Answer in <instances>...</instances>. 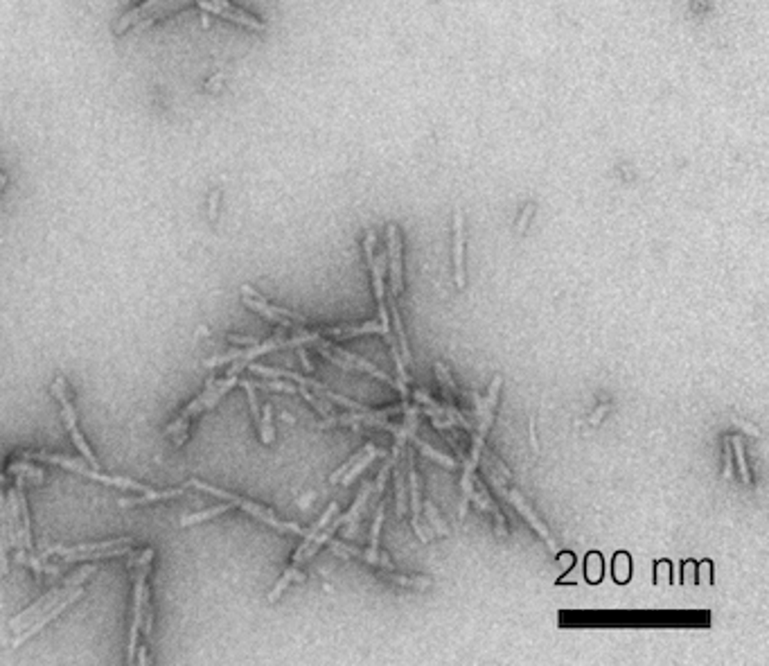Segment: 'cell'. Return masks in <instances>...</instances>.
<instances>
[{
    "mask_svg": "<svg viewBox=\"0 0 769 666\" xmlns=\"http://www.w3.org/2000/svg\"><path fill=\"white\" fill-rule=\"evenodd\" d=\"M188 486H194V488H198V490H206V492L215 494V497H219V500H223V502H231L233 506L244 508V511L251 513L255 520H260V522L268 524V527H273V529H278V531H291V533L305 535V529H301L298 524H293V522H282V520H278V517L273 515V511H268V508H264V506H260V504H255V502H251V500L239 497V494L226 492V490L215 488V486H208V484H203V481H198V479H190Z\"/></svg>",
    "mask_w": 769,
    "mask_h": 666,
    "instance_id": "obj_4",
    "label": "cell"
},
{
    "mask_svg": "<svg viewBox=\"0 0 769 666\" xmlns=\"http://www.w3.org/2000/svg\"><path fill=\"white\" fill-rule=\"evenodd\" d=\"M217 202H219V190L210 194V219L217 217Z\"/></svg>",
    "mask_w": 769,
    "mask_h": 666,
    "instance_id": "obj_45",
    "label": "cell"
},
{
    "mask_svg": "<svg viewBox=\"0 0 769 666\" xmlns=\"http://www.w3.org/2000/svg\"><path fill=\"white\" fill-rule=\"evenodd\" d=\"M472 502H476V506L481 508V511H490L494 522H496V535L498 537H506L508 535V529H506V517L503 513L498 511V506L492 502V497L488 494L486 486L481 484V481H474V494H472Z\"/></svg>",
    "mask_w": 769,
    "mask_h": 666,
    "instance_id": "obj_15",
    "label": "cell"
},
{
    "mask_svg": "<svg viewBox=\"0 0 769 666\" xmlns=\"http://www.w3.org/2000/svg\"><path fill=\"white\" fill-rule=\"evenodd\" d=\"M695 567H697V565H695ZM710 567H713V565H710V560L700 562V567H697V570H700V576L695 578V583H700V585H704V587L710 585Z\"/></svg>",
    "mask_w": 769,
    "mask_h": 666,
    "instance_id": "obj_39",
    "label": "cell"
},
{
    "mask_svg": "<svg viewBox=\"0 0 769 666\" xmlns=\"http://www.w3.org/2000/svg\"><path fill=\"white\" fill-rule=\"evenodd\" d=\"M134 554L131 545H120V547H111V549H97V551H79V554H68L61 556L64 562H89V560H104V558H118V556H126Z\"/></svg>",
    "mask_w": 769,
    "mask_h": 666,
    "instance_id": "obj_20",
    "label": "cell"
},
{
    "mask_svg": "<svg viewBox=\"0 0 769 666\" xmlns=\"http://www.w3.org/2000/svg\"><path fill=\"white\" fill-rule=\"evenodd\" d=\"M632 570V560H630V556L628 554H625V551H618V554L614 556V578H616V583H628V580H630V572Z\"/></svg>",
    "mask_w": 769,
    "mask_h": 666,
    "instance_id": "obj_29",
    "label": "cell"
},
{
    "mask_svg": "<svg viewBox=\"0 0 769 666\" xmlns=\"http://www.w3.org/2000/svg\"><path fill=\"white\" fill-rule=\"evenodd\" d=\"M334 513H338V504H330V508H327V511L323 513V517L314 524V527H311L309 531H305V542L301 545V549H298L296 551V556H293V560H291V565H301V562H305V554H307V549H309V545L311 542H314V537L321 533V529L323 527H327V524H330V520H332V515Z\"/></svg>",
    "mask_w": 769,
    "mask_h": 666,
    "instance_id": "obj_21",
    "label": "cell"
},
{
    "mask_svg": "<svg viewBox=\"0 0 769 666\" xmlns=\"http://www.w3.org/2000/svg\"><path fill=\"white\" fill-rule=\"evenodd\" d=\"M683 570H686V572H683V585H693L695 583V562L688 560L686 565H683Z\"/></svg>",
    "mask_w": 769,
    "mask_h": 666,
    "instance_id": "obj_43",
    "label": "cell"
},
{
    "mask_svg": "<svg viewBox=\"0 0 769 666\" xmlns=\"http://www.w3.org/2000/svg\"><path fill=\"white\" fill-rule=\"evenodd\" d=\"M179 494H183V488H172V490H147L142 492V497H136V500H120V506H140V504H151V502H163V500H172V497H179Z\"/></svg>",
    "mask_w": 769,
    "mask_h": 666,
    "instance_id": "obj_23",
    "label": "cell"
},
{
    "mask_svg": "<svg viewBox=\"0 0 769 666\" xmlns=\"http://www.w3.org/2000/svg\"><path fill=\"white\" fill-rule=\"evenodd\" d=\"M231 508H233V504H231V502H223V504H219V506L206 508V511L196 513V515H188V517H183V520H181V527H192V524H198V522L212 520V517H217V515H221V513H226V511H231Z\"/></svg>",
    "mask_w": 769,
    "mask_h": 666,
    "instance_id": "obj_28",
    "label": "cell"
},
{
    "mask_svg": "<svg viewBox=\"0 0 769 666\" xmlns=\"http://www.w3.org/2000/svg\"><path fill=\"white\" fill-rule=\"evenodd\" d=\"M370 447H373V443H368V445H366V447H363L361 452H357V454H354V457H352V459H350L348 463H343V465H341L338 470H336V472H334V474L330 477V484H336V481H341V477H343V474H346V472L350 470V465H352V463H357V461H359V459H361V457L366 454V452H368Z\"/></svg>",
    "mask_w": 769,
    "mask_h": 666,
    "instance_id": "obj_36",
    "label": "cell"
},
{
    "mask_svg": "<svg viewBox=\"0 0 769 666\" xmlns=\"http://www.w3.org/2000/svg\"><path fill=\"white\" fill-rule=\"evenodd\" d=\"M262 389H273V391H284V393H298V387L287 384V382H268V384H262Z\"/></svg>",
    "mask_w": 769,
    "mask_h": 666,
    "instance_id": "obj_41",
    "label": "cell"
},
{
    "mask_svg": "<svg viewBox=\"0 0 769 666\" xmlns=\"http://www.w3.org/2000/svg\"><path fill=\"white\" fill-rule=\"evenodd\" d=\"M323 342H325V339H323ZM325 346L330 348V350L334 352V355H338L341 359H346V362L354 368V371H357V368H359V371H366V373L375 375V377H379V379H383V382H388V384H395V387H397V382H395L391 375H383L375 364H370V362H366V359L357 357V355H354V352H348V350H343V348H338V346H336V344H332V342H325Z\"/></svg>",
    "mask_w": 769,
    "mask_h": 666,
    "instance_id": "obj_17",
    "label": "cell"
},
{
    "mask_svg": "<svg viewBox=\"0 0 769 666\" xmlns=\"http://www.w3.org/2000/svg\"><path fill=\"white\" fill-rule=\"evenodd\" d=\"M241 301H244L246 307L260 312L262 317H266L268 321H273L278 325H282V328H301V325H307V319L296 314V312L291 309H284V307H276L271 305L266 299H262V296L255 292L251 285H244L241 287Z\"/></svg>",
    "mask_w": 769,
    "mask_h": 666,
    "instance_id": "obj_6",
    "label": "cell"
},
{
    "mask_svg": "<svg viewBox=\"0 0 769 666\" xmlns=\"http://www.w3.org/2000/svg\"><path fill=\"white\" fill-rule=\"evenodd\" d=\"M501 375H494L492 384H490V393L486 400H481L478 395H474L476 402H478V427L472 429V452H469V457L465 459V470H463V504H461V517L465 515L467 511V502L472 500L474 494V470L478 467L481 463V454L483 449H486V436L490 432V424L494 420V407H496V400H498V389H501Z\"/></svg>",
    "mask_w": 769,
    "mask_h": 666,
    "instance_id": "obj_1",
    "label": "cell"
},
{
    "mask_svg": "<svg viewBox=\"0 0 769 666\" xmlns=\"http://www.w3.org/2000/svg\"><path fill=\"white\" fill-rule=\"evenodd\" d=\"M163 3V0H145V3H142V5H138L136 9H131V11H126L124 14V16L116 23V25H113V34H124L126 30H129V27H134V25H138L142 19H147L149 16V14L156 9V7H159Z\"/></svg>",
    "mask_w": 769,
    "mask_h": 666,
    "instance_id": "obj_19",
    "label": "cell"
},
{
    "mask_svg": "<svg viewBox=\"0 0 769 666\" xmlns=\"http://www.w3.org/2000/svg\"><path fill=\"white\" fill-rule=\"evenodd\" d=\"M531 443H533V449L537 452V438H535V416L531 418Z\"/></svg>",
    "mask_w": 769,
    "mask_h": 666,
    "instance_id": "obj_48",
    "label": "cell"
},
{
    "mask_svg": "<svg viewBox=\"0 0 769 666\" xmlns=\"http://www.w3.org/2000/svg\"><path fill=\"white\" fill-rule=\"evenodd\" d=\"M23 459H36V461H44V463L61 465V467H66V470H70V472L84 474V477H89V479H93V481H102V484H106V486H116V488H122V490H134V492H147V490H149L147 486L138 484V481H134V479L102 474L99 470H95V467H89V465H84L81 461L64 457V454H48V452H23Z\"/></svg>",
    "mask_w": 769,
    "mask_h": 666,
    "instance_id": "obj_3",
    "label": "cell"
},
{
    "mask_svg": "<svg viewBox=\"0 0 769 666\" xmlns=\"http://www.w3.org/2000/svg\"><path fill=\"white\" fill-rule=\"evenodd\" d=\"M395 488H397V515H406V490H404V472H395Z\"/></svg>",
    "mask_w": 769,
    "mask_h": 666,
    "instance_id": "obj_33",
    "label": "cell"
},
{
    "mask_svg": "<svg viewBox=\"0 0 769 666\" xmlns=\"http://www.w3.org/2000/svg\"><path fill=\"white\" fill-rule=\"evenodd\" d=\"M535 215V204L531 202V204H526V208H523V212H521V217H519V222H517V233L519 235H523L526 233V229H528V224H531V217Z\"/></svg>",
    "mask_w": 769,
    "mask_h": 666,
    "instance_id": "obj_37",
    "label": "cell"
},
{
    "mask_svg": "<svg viewBox=\"0 0 769 666\" xmlns=\"http://www.w3.org/2000/svg\"><path fill=\"white\" fill-rule=\"evenodd\" d=\"M52 395L56 400H59L61 404V414H64V422L68 429L77 427V414H75V407L73 402H70V389H68V382L66 377H56L52 382Z\"/></svg>",
    "mask_w": 769,
    "mask_h": 666,
    "instance_id": "obj_18",
    "label": "cell"
},
{
    "mask_svg": "<svg viewBox=\"0 0 769 666\" xmlns=\"http://www.w3.org/2000/svg\"><path fill=\"white\" fill-rule=\"evenodd\" d=\"M239 384L246 389L248 404H251V411H253V418H255V420H260V407H258V398H255V387L251 384V382H239Z\"/></svg>",
    "mask_w": 769,
    "mask_h": 666,
    "instance_id": "obj_38",
    "label": "cell"
},
{
    "mask_svg": "<svg viewBox=\"0 0 769 666\" xmlns=\"http://www.w3.org/2000/svg\"><path fill=\"white\" fill-rule=\"evenodd\" d=\"M406 461H408V486H411V524H413V529L418 531L420 540H422V542H429L431 535H429V531H426L422 524H420V517H422V494H420V481H418L416 465H413L411 452H408Z\"/></svg>",
    "mask_w": 769,
    "mask_h": 666,
    "instance_id": "obj_13",
    "label": "cell"
},
{
    "mask_svg": "<svg viewBox=\"0 0 769 666\" xmlns=\"http://www.w3.org/2000/svg\"><path fill=\"white\" fill-rule=\"evenodd\" d=\"M363 249H366V258H368V264H370V272H373V285H375V296H377V305H379L381 328L391 332L388 309H386V287H383V274H386V258H383V256H377V258H375V253H373V249H375V233H373V231L366 233Z\"/></svg>",
    "mask_w": 769,
    "mask_h": 666,
    "instance_id": "obj_8",
    "label": "cell"
},
{
    "mask_svg": "<svg viewBox=\"0 0 769 666\" xmlns=\"http://www.w3.org/2000/svg\"><path fill=\"white\" fill-rule=\"evenodd\" d=\"M603 556L598 551H591L587 556V580L589 583H600L603 580Z\"/></svg>",
    "mask_w": 769,
    "mask_h": 666,
    "instance_id": "obj_32",
    "label": "cell"
},
{
    "mask_svg": "<svg viewBox=\"0 0 769 666\" xmlns=\"http://www.w3.org/2000/svg\"><path fill=\"white\" fill-rule=\"evenodd\" d=\"M729 443L733 445V452H735V461H738V467H740V474H743V481L747 486H751V474H749V467H747V461H745V445H743V438L740 436H729Z\"/></svg>",
    "mask_w": 769,
    "mask_h": 666,
    "instance_id": "obj_31",
    "label": "cell"
},
{
    "mask_svg": "<svg viewBox=\"0 0 769 666\" xmlns=\"http://www.w3.org/2000/svg\"><path fill=\"white\" fill-rule=\"evenodd\" d=\"M453 267H456V287H465V217L463 210L453 215Z\"/></svg>",
    "mask_w": 769,
    "mask_h": 666,
    "instance_id": "obj_14",
    "label": "cell"
},
{
    "mask_svg": "<svg viewBox=\"0 0 769 666\" xmlns=\"http://www.w3.org/2000/svg\"><path fill=\"white\" fill-rule=\"evenodd\" d=\"M383 511H386V506L379 504L377 515H375V524H373V531H370V547H368V549L346 547V545H341V542H330L334 554H336V556H343V558L357 556V558H361V560H366V562L381 565L383 570H395L393 562H391V558H386V556L379 554V531H381V522H383Z\"/></svg>",
    "mask_w": 769,
    "mask_h": 666,
    "instance_id": "obj_7",
    "label": "cell"
},
{
    "mask_svg": "<svg viewBox=\"0 0 769 666\" xmlns=\"http://www.w3.org/2000/svg\"><path fill=\"white\" fill-rule=\"evenodd\" d=\"M424 508H426V517H429V520L433 522V527H436L438 535H449V529H447L445 524H443V520L438 517V511H436V506H433V504H431L429 500L424 502Z\"/></svg>",
    "mask_w": 769,
    "mask_h": 666,
    "instance_id": "obj_35",
    "label": "cell"
},
{
    "mask_svg": "<svg viewBox=\"0 0 769 666\" xmlns=\"http://www.w3.org/2000/svg\"><path fill=\"white\" fill-rule=\"evenodd\" d=\"M7 481H9V479H7V474H5V472H0V486H5Z\"/></svg>",
    "mask_w": 769,
    "mask_h": 666,
    "instance_id": "obj_50",
    "label": "cell"
},
{
    "mask_svg": "<svg viewBox=\"0 0 769 666\" xmlns=\"http://www.w3.org/2000/svg\"><path fill=\"white\" fill-rule=\"evenodd\" d=\"M134 612H131V626H129V650H126V660L129 664L136 662V648H138V637L142 626V592L147 585V574H149V562L134 567Z\"/></svg>",
    "mask_w": 769,
    "mask_h": 666,
    "instance_id": "obj_9",
    "label": "cell"
},
{
    "mask_svg": "<svg viewBox=\"0 0 769 666\" xmlns=\"http://www.w3.org/2000/svg\"><path fill=\"white\" fill-rule=\"evenodd\" d=\"M136 662L138 664H147L149 660H147V648L145 646H138L136 648Z\"/></svg>",
    "mask_w": 769,
    "mask_h": 666,
    "instance_id": "obj_46",
    "label": "cell"
},
{
    "mask_svg": "<svg viewBox=\"0 0 769 666\" xmlns=\"http://www.w3.org/2000/svg\"><path fill=\"white\" fill-rule=\"evenodd\" d=\"M381 578L391 580V583H397L402 587H413V590H426L431 585L429 578H420V576H400V574H393V570H386L381 574Z\"/></svg>",
    "mask_w": 769,
    "mask_h": 666,
    "instance_id": "obj_27",
    "label": "cell"
},
{
    "mask_svg": "<svg viewBox=\"0 0 769 666\" xmlns=\"http://www.w3.org/2000/svg\"><path fill=\"white\" fill-rule=\"evenodd\" d=\"M388 235V264H391V292L397 296L404 289V278H402V237L395 224L386 226Z\"/></svg>",
    "mask_w": 769,
    "mask_h": 666,
    "instance_id": "obj_12",
    "label": "cell"
},
{
    "mask_svg": "<svg viewBox=\"0 0 769 666\" xmlns=\"http://www.w3.org/2000/svg\"><path fill=\"white\" fill-rule=\"evenodd\" d=\"M194 3L201 9L215 14V16H221V19L231 21V23H237V25H244V27H248V30H255V32H264L266 30V25L260 19H255V16H251V14H246L244 9L235 7L231 0H194Z\"/></svg>",
    "mask_w": 769,
    "mask_h": 666,
    "instance_id": "obj_10",
    "label": "cell"
},
{
    "mask_svg": "<svg viewBox=\"0 0 769 666\" xmlns=\"http://www.w3.org/2000/svg\"><path fill=\"white\" fill-rule=\"evenodd\" d=\"M258 424H260V436H262V443L271 445V443H273V438H276V432H273V411H271V404H264V416H260Z\"/></svg>",
    "mask_w": 769,
    "mask_h": 666,
    "instance_id": "obj_30",
    "label": "cell"
},
{
    "mask_svg": "<svg viewBox=\"0 0 769 666\" xmlns=\"http://www.w3.org/2000/svg\"><path fill=\"white\" fill-rule=\"evenodd\" d=\"M607 409H609L607 404H603L600 409H598L595 414H593V418H591V424H598V422H600V418H603V416L607 414Z\"/></svg>",
    "mask_w": 769,
    "mask_h": 666,
    "instance_id": "obj_47",
    "label": "cell"
},
{
    "mask_svg": "<svg viewBox=\"0 0 769 666\" xmlns=\"http://www.w3.org/2000/svg\"><path fill=\"white\" fill-rule=\"evenodd\" d=\"M291 580H298V583H303V580H305V574H303L301 570H298L296 565H291L289 570L282 574V578H280L278 583H276V587H273L271 592H268V597H266V599H268V603H276V601L282 597V592L289 587Z\"/></svg>",
    "mask_w": 769,
    "mask_h": 666,
    "instance_id": "obj_24",
    "label": "cell"
},
{
    "mask_svg": "<svg viewBox=\"0 0 769 666\" xmlns=\"http://www.w3.org/2000/svg\"><path fill=\"white\" fill-rule=\"evenodd\" d=\"M670 562L668 560H659L657 565H654V583L657 585H670Z\"/></svg>",
    "mask_w": 769,
    "mask_h": 666,
    "instance_id": "obj_34",
    "label": "cell"
},
{
    "mask_svg": "<svg viewBox=\"0 0 769 666\" xmlns=\"http://www.w3.org/2000/svg\"><path fill=\"white\" fill-rule=\"evenodd\" d=\"M84 597V587H77V590H73V592H70L68 594V597H64L59 603H54L52 607H50V610H46L44 615H41L34 623H32V626L30 628H25L23 632H19V637H16V642H14V646H21L23 642H27V640H30V637H34L39 630H44L46 626H48V623L52 621V619H56V617H59L64 610H66V607L68 605H73L77 599H81Z\"/></svg>",
    "mask_w": 769,
    "mask_h": 666,
    "instance_id": "obj_11",
    "label": "cell"
},
{
    "mask_svg": "<svg viewBox=\"0 0 769 666\" xmlns=\"http://www.w3.org/2000/svg\"><path fill=\"white\" fill-rule=\"evenodd\" d=\"M93 574H95V567H93V565H84L81 570L73 572L68 578H64V583H59L56 587H52L48 594H44V597H41L39 601H34L30 607H27V610H23L21 615L14 617V619L9 621V630H11V632H23L25 628H30L41 615H44L46 610H50L54 603H59L64 597H68V594L73 592V590L81 587V585L89 580V576H93Z\"/></svg>",
    "mask_w": 769,
    "mask_h": 666,
    "instance_id": "obj_2",
    "label": "cell"
},
{
    "mask_svg": "<svg viewBox=\"0 0 769 666\" xmlns=\"http://www.w3.org/2000/svg\"><path fill=\"white\" fill-rule=\"evenodd\" d=\"M228 339H231V344H237V346H255V344H258V339H253V337H237V334H228Z\"/></svg>",
    "mask_w": 769,
    "mask_h": 666,
    "instance_id": "obj_44",
    "label": "cell"
},
{
    "mask_svg": "<svg viewBox=\"0 0 769 666\" xmlns=\"http://www.w3.org/2000/svg\"><path fill=\"white\" fill-rule=\"evenodd\" d=\"M27 481L23 477H16V492H19V513H21V529H19V542L23 549L32 551V520H30V508H27L25 500V488Z\"/></svg>",
    "mask_w": 769,
    "mask_h": 666,
    "instance_id": "obj_16",
    "label": "cell"
},
{
    "mask_svg": "<svg viewBox=\"0 0 769 666\" xmlns=\"http://www.w3.org/2000/svg\"><path fill=\"white\" fill-rule=\"evenodd\" d=\"M726 445H724V479H731V470H733V461H731V443H729V436L724 438Z\"/></svg>",
    "mask_w": 769,
    "mask_h": 666,
    "instance_id": "obj_40",
    "label": "cell"
},
{
    "mask_svg": "<svg viewBox=\"0 0 769 666\" xmlns=\"http://www.w3.org/2000/svg\"><path fill=\"white\" fill-rule=\"evenodd\" d=\"M381 454H383V452H381V449H377V447L373 445V447H370V449L366 452V454L357 461V463H352V465H350V470H348L343 477H341V484H343V486H350L352 481H354V477H359V472L363 470V467H368L370 463H373V459H377V457H381Z\"/></svg>",
    "mask_w": 769,
    "mask_h": 666,
    "instance_id": "obj_25",
    "label": "cell"
},
{
    "mask_svg": "<svg viewBox=\"0 0 769 666\" xmlns=\"http://www.w3.org/2000/svg\"><path fill=\"white\" fill-rule=\"evenodd\" d=\"M391 314H393V323H395V332H397V342H400V348H402V359L413 364V357L408 352V342H406V334H404V325H402V319H400V312H397V305H395V294L391 292Z\"/></svg>",
    "mask_w": 769,
    "mask_h": 666,
    "instance_id": "obj_26",
    "label": "cell"
},
{
    "mask_svg": "<svg viewBox=\"0 0 769 666\" xmlns=\"http://www.w3.org/2000/svg\"><path fill=\"white\" fill-rule=\"evenodd\" d=\"M7 186V177L3 174V172H0V190H3Z\"/></svg>",
    "mask_w": 769,
    "mask_h": 666,
    "instance_id": "obj_49",
    "label": "cell"
},
{
    "mask_svg": "<svg viewBox=\"0 0 769 666\" xmlns=\"http://www.w3.org/2000/svg\"><path fill=\"white\" fill-rule=\"evenodd\" d=\"M478 465H483V470H486V474H488V479L492 481V484L496 486V490H501V494H503V497L512 504V506H515L517 508V511L526 517V522H528L531 524V527L539 533V537H542V540L551 547V551H555V540H553V535L548 533V529H546V524L542 522V520H539L537 515H535V511H533V508H531V504L528 502H526L523 497H521V492L519 490H515V488H510L508 484H506V479L501 477V474H498V472H494L492 470V467H490V463L488 461H481Z\"/></svg>",
    "mask_w": 769,
    "mask_h": 666,
    "instance_id": "obj_5",
    "label": "cell"
},
{
    "mask_svg": "<svg viewBox=\"0 0 769 666\" xmlns=\"http://www.w3.org/2000/svg\"><path fill=\"white\" fill-rule=\"evenodd\" d=\"M7 474L11 477H23L25 481H30V484H44L46 481V472L41 470V467L27 463V461H11L7 465Z\"/></svg>",
    "mask_w": 769,
    "mask_h": 666,
    "instance_id": "obj_22",
    "label": "cell"
},
{
    "mask_svg": "<svg viewBox=\"0 0 769 666\" xmlns=\"http://www.w3.org/2000/svg\"><path fill=\"white\" fill-rule=\"evenodd\" d=\"M733 424H735V427H740V429H745L747 434H751V436H763L760 434V429L756 427V424H751V422H743V420H738V418H733Z\"/></svg>",
    "mask_w": 769,
    "mask_h": 666,
    "instance_id": "obj_42",
    "label": "cell"
}]
</instances>
